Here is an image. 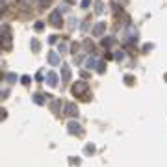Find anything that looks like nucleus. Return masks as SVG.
Masks as SVG:
<instances>
[{
	"label": "nucleus",
	"mask_w": 167,
	"mask_h": 167,
	"mask_svg": "<svg viewBox=\"0 0 167 167\" xmlns=\"http://www.w3.org/2000/svg\"><path fill=\"white\" fill-rule=\"evenodd\" d=\"M78 124H74V123H71V132H78Z\"/></svg>",
	"instance_id": "obj_2"
},
{
	"label": "nucleus",
	"mask_w": 167,
	"mask_h": 167,
	"mask_svg": "<svg viewBox=\"0 0 167 167\" xmlns=\"http://www.w3.org/2000/svg\"><path fill=\"white\" fill-rule=\"evenodd\" d=\"M65 111H67V115H76V113H78V110H76V108L73 106V104H67Z\"/></svg>",
	"instance_id": "obj_1"
}]
</instances>
